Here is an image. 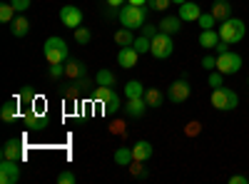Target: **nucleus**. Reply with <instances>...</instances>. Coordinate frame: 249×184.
<instances>
[{
	"instance_id": "obj_1",
	"label": "nucleus",
	"mask_w": 249,
	"mask_h": 184,
	"mask_svg": "<svg viewBox=\"0 0 249 184\" xmlns=\"http://www.w3.org/2000/svg\"><path fill=\"white\" fill-rule=\"evenodd\" d=\"M43 55L48 60V65H62L70 55V48L62 37H48L43 45Z\"/></svg>"
},
{
	"instance_id": "obj_2",
	"label": "nucleus",
	"mask_w": 249,
	"mask_h": 184,
	"mask_svg": "<svg viewBox=\"0 0 249 184\" xmlns=\"http://www.w3.org/2000/svg\"><path fill=\"white\" fill-rule=\"evenodd\" d=\"M210 102H212V107L219 110V112H232V110H237V105H239V95H237L234 90H230V87L222 85V87H214Z\"/></svg>"
},
{
	"instance_id": "obj_3",
	"label": "nucleus",
	"mask_w": 249,
	"mask_h": 184,
	"mask_svg": "<svg viewBox=\"0 0 249 184\" xmlns=\"http://www.w3.org/2000/svg\"><path fill=\"white\" fill-rule=\"evenodd\" d=\"M117 17H120L122 28L135 30V28H142L144 25V20H147V8H144V5H130L127 3V8H122L117 13Z\"/></svg>"
},
{
	"instance_id": "obj_4",
	"label": "nucleus",
	"mask_w": 249,
	"mask_h": 184,
	"mask_svg": "<svg viewBox=\"0 0 249 184\" xmlns=\"http://www.w3.org/2000/svg\"><path fill=\"white\" fill-rule=\"evenodd\" d=\"M172 52H175V40H172V35H167V33L160 30L155 37H150V55H152V57L167 60Z\"/></svg>"
},
{
	"instance_id": "obj_5",
	"label": "nucleus",
	"mask_w": 249,
	"mask_h": 184,
	"mask_svg": "<svg viewBox=\"0 0 249 184\" xmlns=\"http://www.w3.org/2000/svg\"><path fill=\"white\" fill-rule=\"evenodd\" d=\"M244 35H247V25H244V20H239V17H230V20H224L222 28H219V37L224 40V43H230V45L239 43V40H242Z\"/></svg>"
},
{
	"instance_id": "obj_6",
	"label": "nucleus",
	"mask_w": 249,
	"mask_h": 184,
	"mask_svg": "<svg viewBox=\"0 0 249 184\" xmlns=\"http://www.w3.org/2000/svg\"><path fill=\"white\" fill-rule=\"evenodd\" d=\"M217 70L222 75H237L242 70V55L232 52V50H227L222 55H217Z\"/></svg>"
},
{
	"instance_id": "obj_7",
	"label": "nucleus",
	"mask_w": 249,
	"mask_h": 184,
	"mask_svg": "<svg viewBox=\"0 0 249 184\" xmlns=\"http://www.w3.org/2000/svg\"><path fill=\"white\" fill-rule=\"evenodd\" d=\"M190 95H192V85L187 83L184 77L175 80V83L170 85V90H167V97H170V102H175V105H182V102H187V100H190Z\"/></svg>"
},
{
	"instance_id": "obj_8",
	"label": "nucleus",
	"mask_w": 249,
	"mask_h": 184,
	"mask_svg": "<svg viewBox=\"0 0 249 184\" xmlns=\"http://www.w3.org/2000/svg\"><path fill=\"white\" fill-rule=\"evenodd\" d=\"M82 10L77 8V5H62L60 8V23L65 25L68 30H77L80 25H82Z\"/></svg>"
},
{
	"instance_id": "obj_9",
	"label": "nucleus",
	"mask_w": 249,
	"mask_h": 184,
	"mask_svg": "<svg viewBox=\"0 0 249 184\" xmlns=\"http://www.w3.org/2000/svg\"><path fill=\"white\" fill-rule=\"evenodd\" d=\"M20 179V162L3 159L0 162V184H15Z\"/></svg>"
},
{
	"instance_id": "obj_10",
	"label": "nucleus",
	"mask_w": 249,
	"mask_h": 184,
	"mask_svg": "<svg viewBox=\"0 0 249 184\" xmlns=\"http://www.w3.org/2000/svg\"><path fill=\"white\" fill-rule=\"evenodd\" d=\"M210 13L214 15V20H217V23H224V20H230V17H232L234 8H232V3H230V0H214V3H212V8H210Z\"/></svg>"
},
{
	"instance_id": "obj_11",
	"label": "nucleus",
	"mask_w": 249,
	"mask_h": 184,
	"mask_svg": "<svg viewBox=\"0 0 249 184\" xmlns=\"http://www.w3.org/2000/svg\"><path fill=\"white\" fill-rule=\"evenodd\" d=\"M152 154H155V147L147 139H140L132 145V162H147Z\"/></svg>"
},
{
	"instance_id": "obj_12",
	"label": "nucleus",
	"mask_w": 249,
	"mask_h": 184,
	"mask_svg": "<svg viewBox=\"0 0 249 184\" xmlns=\"http://www.w3.org/2000/svg\"><path fill=\"white\" fill-rule=\"evenodd\" d=\"M137 60H140V52L135 48H120V52H117V65L120 67L132 70L137 65Z\"/></svg>"
},
{
	"instance_id": "obj_13",
	"label": "nucleus",
	"mask_w": 249,
	"mask_h": 184,
	"mask_svg": "<svg viewBox=\"0 0 249 184\" xmlns=\"http://www.w3.org/2000/svg\"><path fill=\"white\" fill-rule=\"evenodd\" d=\"M147 107H150V105L144 102V97H130V100H127V105H124V115L140 119L144 112H147Z\"/></svg>"
},
{
	"instance_id": "obj_14",
	"label": "nucleus",
	"mask_w": 249,
	"mask_h": 184,
	"mask_svg": "<svg viewBox=\"0 0 249 184\" xmlns=\"http://www.w3.org/2000/svg\"><path fill=\"white\" fill-rule=\"evenodd\" d=\"M48 127V119L43 117V112H35V110H30L28 115H25V130H30V132H40V130H45Z\"/></svg>"
},
{
	"instance_id": "obj_15",
	"label": "nucleus",
	"mask_w": 249,
	"mask_h": 184,
	"mask_svg": "<svg viewBox=\"0 0 249 184\" xmlns=\"http://www.w3.org/2000/svg\"><path fill=\"white\" fill-rule=\"evenodd\" d=\"M184 23H197L199 20V15H202V8L197 5V3H190V0H187V3H182L179 5V13H177Z\"/></svg>"
},
{
	"instance_id": "obj_16",
	"label": "nucleus",
	"mask_w": 249,
	"mask_h": 184,
	"mask_svg": "<svg viewBox=\"0 0 249 184\" xmlns=\"http://www.w3.org/2000/svg\"><path fill=\"white\" fill-rule=\"evenodd\" d=\"M182 23H184V20H182L179 15H164V17L160 20V30L167 33V35H177V33L182 30Z\"/></svg>"
},
{
	"instance_id": "obj_17",
	"label": "nucleus",
	"mask_w": 249,
	"mask_h": 184,
	"mask_svg": "<svg viewBox=\"0 0 249 184\" xmlns=\"http://www.w3.org/2000/svg\"><path fill=\"white\" fill-rule=\"evenodd\" d=\"M3 159H13V162L23 159V142L20 139H8L5 147H3Z\"/></svg>"
},
{
	"instance_id": "obj_18",
	"label": "nucleus",
	"mask_w": 249,
	"mask_h": 184,
	"mask_svg": "<svg viewBox=\"0 0 249 184\" xmlns=\"http://www.w3.org/2000/svg\"><path fill=\"white\" fill-rule=\"evenodd\" d=\"M30 33V20L25 15H18L13 23H10V35L13 37H25Z\"/></svg>"
},
{
	"instance_id": "obj_19",
	"label": "nucleus",
	"mask_w": 249,
	"mask_h": 184,
	"mask_svg": "<svg viewBox=\"0 0 249 184\" xmlns=\"http://www.w3.org/2000/svg\"><path fill=\"white\" fill-rule=\"evenodd\" d=\"M219 40H222V37H219V30H214V28H212V30H202V33H199V45H202L204 50H214Z\"/></svg>"
},
{
	"instance_id": "obj_20",
	"label": "nucleus",
	"mask_w": 249,
	"mask_h": 184,
	"mask_svg": "<svg viewBox=\"0 0 249 184\" xmlns=\"http://www.w3.org/2000/svg\"><path fill=\"white\" fill-rule=\"evenodd\" d=\"M18 112H20V102H18V97H15V100L5 102V105L0 107V119H3V122H15Z\"/></svg>"
},
{
	"instance_id": "obj_21",
	"label": "nucleus",
	"mask_w": 249,
	"mask_h": 184,
	"mask_svg": "<svg viewBox=\"0 0 249 184\" xmlns=\"http://www.w3.org/2000/svg\"><path fill=\"white\" fill-rule=\"evenodd\" d=\"M115 43H117L120 48H132V45H135V33H132L130 28L117 30V33H115Z\"/></svg>"
},
{
	"instance_id": "obj_22",
	"label": "nucleus",
	"mask_w": 249,
	"mask_h": 184,
	"mask_svg": "<svg viewBox=\"0 0 249 184\" xmlns=\"http://www.w3.org/2000/svg\"><path fill=\"white\" fill-rule=\"evenodd\" d=\"M115 165L117 167H130L132 165V147H117L115 150Z\"/></svg>"
},
{
	"instance_id": "obj_23",
	"label": "nucleus",
	"mask_w": 249,
	"mask_h": 184,
	"mask_svg": "<svg viewBox=\"0 0 249 184\" xmlns=\"http://www.w3.org/2000/svg\"><path fill=\"white\" fill-rule=\"evenodd\" d=\"M144 102H147V105L150 107H162V102H164V95L157 90V87H147V90H144Z\"/></svg>"
},
{
	"instance_id": "obj_24",
	"label": "nucleus",
	"mask_w": 249,
	"mask_h": 184,
	"mask_svg": "<svg viewBox=\"0 0 249 184\" xmlns=\"http://www.w3.org/2000/svg\"><path fill=\"white\" fill-rule=\"evenodd\" d=\"M124 97H144V85L140 83V80H130L127 85H124Z\"/></svg>"
},
{
	"instance_id": "obj_25",
	"label": "nucleus",
	"mask_w": 249,
	"mask_h": 184,
	"mask_svg": "<svg viewBox=\"0 0 249 184\" xmlns=\"http://www.w3.org/2000/svg\"><path fill=\"white\" fill-rule=\"evenodd\" d=\"M95 85L115 87V72H110V70H97V75H95Z\"/></svg>"
},
{
	"instance_id": "obj_26",
	"label": "nucleus",
	"mask_w": 249,
	"mask_h": 184,
	"mask_svg": "<svg viewBox=\"0 0 249 184\" xmlns=\"http://www.w3.org/2000/svg\"><path fill=\"white\" fill-rule=\"evenodd\" d=\"M65 75H68V77H72V80H77V77L85 75V65H82L80 60H70V63L65 65Z\"/></svg>"
},
{
	"instance_id": "obj_27",
	"label": "nucleus",
	"mask_w": 249,
	"mask_h": 184,
	"mask_svg": "<svg viewBox=\"0 0 249 184\" xmlns=\"http://www.w3.org/2000/svg\"><path fill=\"white\" fill-rule=\"evenodd\" d=\"M15 8H13V3H3L0 5V23H5V25H10L13 20H15Z\"/></svg>"
},
{
	"instance_id": "obj_28",
	"label": "nucleus",
	"mask_w": 249,
	"mask_h": 184,
	"mask_svg": "<svg viewBox=\"0 0 249 184\" xmlns=\"http://www.w3.org/2000/svg\"><path fill=\"white\" fill-rule=\"evenodd\" d=\"M112 95H115V87H102V85L95 87V100L100 102V105H105V102H107Z\"/></svg>"
},
{
	"instance_id": "obj_29",
	"label": "nucleus",
	"mask_w": 249,
	"mask_h": 184,
	"mask_svg": "<svg viewBox=\"0 0 249 184\" xmlns=\"http://www.w3.org/2000/svg\"><path fill=\"white\" fill-rule=\"evenodd\" d=\"M102 107H105V115H117L120 110H122V102H120V97H117V92L105 102V105H102Z\"/></svg>"
},
{
	"instance_id": "obj_30",
	"label": "nucleus",
	"mask_w": 249,
	"mask_h": 184,
	"mask_svg": "<svg viewBox=\"0 0 249 184\" xmlns=\"http://www.w3.org/2000/svg\"><path fill=\"white\" fill-rule=\"evenodd\" d=\"M214 23H217V20H214V15H212V13H202V15H199V20H197V25H199L202 30H212V28H214Z\"/></svg>"
},
{
	"instance_id": "obj_31",
	"label": "nucleus",
	"mask_w": 249,
	"mask_h": 184,
	"mask_svg": "<svg viewBox=\"0 0 249 184\" xmlns=\"http://www.w3.org/2000/svg\"><path fill=\"white\" fill-rule=\"evenodd\" d=\"M72 33H75V43H77V45H88L90 40H92V35H90L88 28H77V30H72Z\"/></svg>"
},
{
	"instance_id": "obj_32",
	"label": "nucleus",
	"mask_w": 249,
	"mask_h": 184,
	"mask_svg": "<svg viewBox=\"0 0 249 184\" xmlns=\"http://www.w3.org/2000/svg\"><path fill=\"white\" fill-rule=\"evenodd\" d=\"M140 55H144V52H150V37H144V35H140V37H135V45H132Z\"/></svg>"
},
{
	"instance_id": "obj_33",
	"label": "nucleus",
	"mask_w": 249,
	"mask_h": 184,
	"mask_svg": "<svg viewBox=\"0 0 249 184\" xmlns=\"http://www.w3.org/2000/svg\"><path fill=\"white\" fill-rule=\"evenodd\" d=\"M172 5V0H147V8L150 10H157V13H164Z\"/></svg>"
},
{
	"instance_id": "obj_34",
	"label": "nucleus",
	"mask_w": 249,
	"mask_h": 184,
	"mask_svg": "<svg viewBox=\"0 0 249 184\" xmlns=\"http://www.w3.org/2000/svg\"><path fill=\"white\" fill-rule=\"evenodd\" d=\"M142 165H144V162H132V165L127 167L130 174H132V177H140V179H142V177H147V169H144Z\"/></svg>"
},
{
	"instance_id": "obj_35",
	"label": "nucleus",
	"mask_w": 249,
	"mask_h": 184,
	"mask_svg": "<svg viewBox=\"0 0 249 184\" xmlns=\"http://www.w3.org/2000/svg\"><path fill=\"white\" fill-rule=\"evenodd\" d=\"M202 67H204L207 72L217 70V55H204V57H202Z\"/></svg>"
},
{
	"instance_id": "obj_36",
	"label": "nucleus",
	"mask_w": 249,
	"mask_h": 184,
	"mask_svg": "<svg viewBox=\"0 0 249 184\" xmlns=\"http://www.w3.org/2000/svg\"><path fill=\"white\" fill-rule=\"evenodd\" d=\"M224 85V75L219 70H212L210 72V87H222Z\"/></svg>"
},
{
	"instance_id": "obj_37",
	"label": "nucleus",
	"mask_w": 249,
	"mask_h": 184,
	"mask_svg": "<svg viewBox=\"0 0 249 184\" xmlns=\"http://www.w3.org/2000/svg\"><path fill=\"white\" fill-rule=\"evenodd\" d=\"M199 132H202V125H199V122H190V125L184 127V134H187V137H197Z\"/></svg>"
},
{
	"instance_id": "obj_38",
	"label": "nucleus",
	"mask_w": 249,
	"mask_h": 184,
	"mask_svg": "<svg viewBox=\"0 0 249 184\" xmlns=\"http://www.w3.org/2000/svg\"><path fill=\"white\" fill-rule=\"evenodd\" d=\"M18 102H25V105H30V102H35V92H33L30 87H25L23 92H20V97H18Z\"/></svg>"
},
{
	"instance_id": "obj_39",
	"label": "nucleus",
	"mask_w": 249,
	"mask_h": 184,
	"mask_svg": "<svg viewBox=\"0 0 249 184\" xmlns=\"http://www.w3.org/2000/svg\"><path fill=\"white\" fill-rule=\"evenodd\" d=\"M10 3H13V8H15L18 13H25V10L33 5V0H10Z\"/></svg>"
},
{
	"instance_id": "obj_40",
	"label": "nucleus",
	"mask_w": 249,
	"mask_h": 184,
	"mask_svg": "<svg viewBox=\"0 0 249 184\" xmlns=\"http://www.w3.org/2000/svg\"><path fill=\"white\" fill-rule=\"evenodd\" d=\"M57 184H75V174L72 172H60L57 174Z\"/></svg>"
},
{
	"instance_id": "obj_41",
	"label": "nucleus",
	"mask_w": 249,
	"mask_h": 184,
	"mask_svg": "<svg viewBox=\"0 0 249 184\" xmlns=\"http://www.w3.org/2000/svg\"><path fill=\"white\" fill-rule=\"evenodd\" d=\"M48 75H50L53 80H57V77H62V75H65V65H50V70H48Z\"/></svg>"
},
{
	"instance_id": "obj_42",
	"label": "nucleus",
	"mask_w": 249,
	"mask_h": 184,
	"mask_svg": "<svg viewBox=\"0 0 249 184\" xmlns=\"http://www.w3.org/2000/svg\"><path fill=\"white\" fill-rule=\"evenodd\" d=\"M140 30H142V35H144V37H155V35L160 33V25H157V28H155V25H142Z\"/></svg>"
},
{
	"instance_id": "obj_43",
	"label": "nucleus",
	"mask_w": 249,
	"mask_h": 184,
	"mask_svg": "<svg viewBox=\"0 0 249 184\" xmlns=\"http://www.w3.org/2000/svg\"><path fill=\"white\" fill-rule=\"evenodd\" d=\"M230 184H249V177H244V174H232V177H230Z\"/></svg>"
},
{
	"instance_id": "obj_44",
	"label": "nucleus",
	"mask_w": 249,
	"mask_h": 184,
	"mask_svg": "<svg viewBox=\"0 0 249 184\" xmlns=\"http://www.w3.org/2000/svg\"><path fill=\"white\" fill-rule=\"evenodd\" d=\"M230 48H232L230 43H224V40H219V43H217V48H214V55H222V52H227Z\"/></svg>"
},
{
	"instance_id": "obj_45",
	"label": "nucleus",
	"mask_w": 249,
	"mask_h": 184,
	"mask_svg": "<svg viewBox=\"0 0 249 184\" xmlns=\"http://www.w3.org/2000/svg\"><path fill=\"white\" fill-rule=\"evenodd\" d=\"M122 127H124V125H122V122H115V125L110 127V132H117V134H120V132H122Z\"/></svg>"
},
{
	"instance_id": "obj_46",
	"label": "nucleus",
	"mask_w": 249,
	"mask_h": 184,
	"mask_svg": "<svg viewBox=\"0 0 249 184\" xmlns=\"http://www.w3.org/2000/svg\"><path fill=\"white\" fill-rule=\"evenodd\" d=\"M122 3H124V0H107V5H110V8H120Z\"/></svg>"
},
{
	"instance_id": "obj_47",
	"label": "nucleus",
	"mask_w": 249,
	"mask_h": 184,
	"mask_svg": "<svg viewBox=\"0 0 249 184\" xmlns=\"http://www.w3.org/2000/svg\"><path fill=\"white\" fill-rule=\"evenodd\" d=\"M130 5H147V0H127Z\"/></svg>"
},
{
	"instance_id": "obj_48",
	"label": "nucleus",
	"mask_w": 249,
	"mask_h": 184,
	"mask_svg": "<svg viewBox=\"0 0 249 184\" xmlns=\"http://www.w3.org/2000/svg\"><path fill=\"white\" fill-rule=\"evenodd\" d=\"M172 3H175V5H182V3H187V0H172Z\"/></svg>"
}]
</instances>
